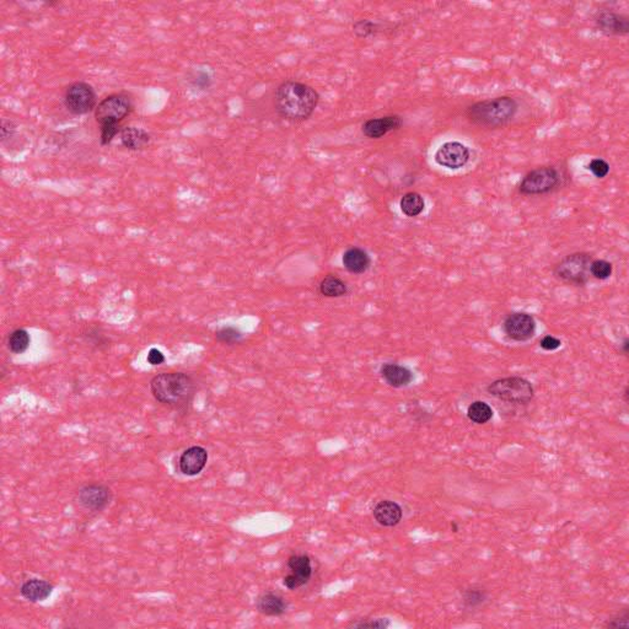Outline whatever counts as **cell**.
<instances>
[{
	"mask_svg": "<svg viewBox=\"0 0 629 629\" xmlns=\"http://www.w3.org/2000/svg\"><path fill=\"white\" fill-rule=\"evenodd\" d=\"M319 101V92L300 81H284L275 90V109L283 120L289 122L298 123L310 118Z\"/></svg>",
	"mask_w": 629,
	"mask_h": 629,
	"instance_id": "cell-1",
	"label": "cell"
},
{
	"mask_svg": "<svg viewBox=\"0 0 629 629\" xmlns=\"http://www.w3.org/2000/svg\"><path fill=\"white\" fill-rule=\"evenodd\" d=\"M155 400L172 408H184L193 400L195 383L186 372H161L150 381Z\"/></svg>",
	"mask_w": 629,
	"mask_h": 629,
	"instance_id": "cell-2",
	"label": "cell"
},
{
	"mask_svg": "<svg viewBox=\"0 0 629 629\" xmlns=\"http://www.w3.org/2000/svg\"><path fill=\"white\" fill-rule=\"evenodd\" d=\"M518 109L519 103L514 98L499 96L471 105L466 109V117L477 126L498 128L514 120Z\"/></svg>",
	"mask_w": 629,
	"mask_h": 629,
	"instance_id": "cell-3",
	"label": "cell"
},
{
	"mask_svg": "<svg viewBox=\"0 0 629 629\" xmlns=\"http://www.w3.org/2000/svg\"><path fill=\"white\" fill-rule=\"evenodd\" d=\"M487 391L499 400L518 405H526L533 398L531 383L519 376L495 380L487 387Z\"/></svg>",
	"mask_w": 629,
	"mask_h": 629,
	"instance_id": "cell-4",
	"label": "cell"
},
{
	"mask_svg": "<svg viewBox=\"0 0 629 629\" xmlns=\"http://www.w3.org/2000/svg\"><path fill=\"white\" fill-rule=\"evenodd\" d=\"M133 111L132 98L127 94H112L107 98H103L95 109V120L98 126L116 125L120 126V122L131 115Z\"/></svg>",
	"mask_w": 629,
	"mask_h": 629,
	"instance_id": "cell-5",
	"label": "cell"
},
{
	"mask_svg": "<svg viewBox=\"0 0 629 629\" xmlns=\"http://www.w3.org/2000/svg\"><path fill=\"white\" fill-rule=\"evenodd\" d=\"M591 262L593 257L589 253H572L563 258L561 262L555 266V277L574 286H584L589 281Z\"/></svg>",
	"mask_w": 629,
	"mask_h": 629,
	"instance_id": "cell-6",
	"label": "cell"
},
{
	"mask_svg": "<svg viewBox=\"0 0 629 629\" xmlns=\"http://www.w3.org/2000/svg\"><path fill=\"white\" fill-rule=\"evenodd\" d=\"M64 106L72 115H87L98 107V95L89 83L75 81L65 90Z\"/></svg>",
	"mask_w": 629,
	"mask_h": 629,
	"instance_id": "cell-7",
	"label": "cell"
},
{
	"mask_svg": "<svg viewBox=\"0 0 629 629\" xmlns=\"http://www.w3.org/2000/svg\"><path fill=\"white\" fill-rule=\"evenodd\" d=\"M561 182V173L553 166H542L522 178L519 191L522 195H540L552 192Z\"/></svg>",
	"mask_w": 629,
	"mask_h": 629,
	"instance_id": "cell-8",
	"label": "cell"
},
{
	"mask_svg": "<svg viewBox=\"0 0 629 629\" xmlns=\"http://www.w3.org/2000/svg\"><path fill=\"white\" fill-rule=\"evenodd\" d=\"M286 566L290 573L283 578V585L286 589L297 590L309 583L312 577L311 558L306 555H294L289 557Z\"/></svg>",
	"mask_w": 629,
	"mask_h": 629,
	"instance_id": "cell-9",
	"label": "cell"
},
{
	"mask_svg": "<svg viewBox=\"0 0 629 629\" xmlns=\"http://www.w3.org/2000/svg\"><path fill=\"white\" fill-rule=\"evenodd\" d=\"M471 153L465 144L460 142H447L435 153V162L450 170L464 167L469 161Z\"/></svg>",
	"mask_w": 629,
	"mask_h": 629,
	"instance_id": "cell-10",
	"label": "cell"
},
{
	"mask_svg": "<svg viewBox=\"0 0 629 629\" xmlns=\"http://www.w3.org/2000/svg\"><path fill=\"white\" fill-rule=\"evenodd\" d=\"M112 493L109 487L103 484H87L78 492V503L89 511L98 513L109 507Z\"/></svg>",
	"mask_w": 629,
	"mask_h": 629,
	"instance_id": "cell-11",
	"label": "cell"
},
{
	"mask_svg": "<svg viewBox=\"0 0 629 629\" xmlns=\"http://www.w3.org/2000/svg\"><path fill=\"white\" fill-rule=\"evenodd\" d=\"M504 331L510 339L516 342H525L533 337L536 331V322L531 314L514 312L504 321Z\"/></svg>",
	"mask_w": 629,
	"mask_h": 629,
	"instance_id": "cell-12",
	"label": "cell"
},
{
	"mask_svg": "<svg viewBox=\"0 0 629 629\" xmlns=\"http://www.w3.org/2000/svg\"><path fill=\"white\" fill-rule=\"evenodd\" d=\"M208 462V451L204 447H191L182 452L178 460V469L184 476L200 475Z\"/></svg>",
	"mask_w": 629,
	"mask_h": 629,
	"instance_id": "cell-13",
	"label": "cell"
},
{
	"mask_svg": "<svg viewBox=\"0 0 629 629\" xmlns=\"http://www.w3.org/2000/svg\"><path fill=\"white\" fill-rule=\"evenodd\" d=\"M403 125V120L401 116L390 115L385 117H379V118H372L366 120L363 125L361 131L364 136L370 139H380L385 137L390 132H394L400 129Z\"/></svg>",
	"mask_w": 629,
	"mask_h": 629,
	"instance_id": "cell-14",
	"label": "cell"
},
{
	"mask_svg": "<svg viewBox=\"0 0 629 629\" xmlns=\"http://www.w3.org/2000/svg\"><path fill=\"white\" fill-rule=\"evenodd\" d=\"M597 29L607 36H626L629 32L628 17L613 12H600L595 17Z\"/></svg>",
	"mask_w": 629,
	"mask_h": 629,
	"instance_id": "cell-15",
	"label": "cell"
},
{
	"mask_svg": "<svg viewBox=\"0 0 629 629\" xmlns=\"http://www.w3.org/2000/svg\"><path fill=\"white\" fill-rule=\"evenodd\" d=\"M375 520L383 527H394L400 524L403 511L398 504L392 500H383L372 510Z\"/></svg>",
	"mask_w": 629,
	"mask_h": 629,
	"instance_id": "cell-16",
	"label": "cell"
},
{
	"mask_svg": "<svg viewBox=\"0 0 629 629\" xmlns=\"http://www.w3.org/2000/svg\"><path fill=\"white\" fill-rule=\"evenodd\" d=\"M381 376L387 385L395 389L406 387L413 381V372L406 366L387 363L381 366Z\"/></svg>",
	"mask_w": 629,
	"mask_h": 629,
	"instance_id": "cell-17",
	"label": "cell"
},
{
	"mask_svg": "<svg viewBox=\"0 0 629 629\" xmlns=\"http://www.w3.org/2000/svg\"><path fill=\"white\" fill-rule=\"evenodd\" d=\"M342 262L344 268L347 269L349 273L363 275L370 268L372 259L367 252L364 251L361 247H350L344 252Z\"/></svg>",
	"mask_w": 629,
	"mask_h": 629,
	"instance_id": "cell-18",
	"label": "cell"
},
{
	"mask_svg": "<svg viewBox=\"0 0 629 629\" xmlns=\"http://www.w3.org/2000/svg\"><path fill=\"white\" fill-rule=\"evenodd\" d=\"M120 144L128 150H142L150 143L151 136L148 131L139 127L127 126L120 132Z\"/></svg>",
	"mask_w": 629,
	"mask_h": 629,
	"instance_id": "cell-19",
	"label": "cell"
},
{
	"mask_svg": "<svg viewBox=\"0 0 629 629\" xmlns=\"http://www.w3.org/2000/svg\"><path fill=\"white\" fill-rule=\"evenodd\" d=\"M257 610L264 616L269 617H278L286 613L288 604L284 597L275 593H266L258 597Z\"/></svg>",
	"mask_w": 629,
	"mask_h": 629,
	"instance_id": "cell-20",
	"label": "cell"
},
{
	"mask_svg": "<svg viewBox=\"0 0 629 629\" xmlns=\"http://www.w3.org/2000/svg\"><path fill=\"white\" fill-rule=\"evenodd\" d=\"M53 591L52 584L41 579H31L23 584L20 594L31 602H41L51 596Z\"/></svg>",
	"mask_w": 629,
	"mask_h": 629,
	"instance_id": "cell-21",
	"label": "cell"
},
{
	"mask_svg": "<svg viewBox=\"0 0 629 629\" xmlns=\"http://www.w3.org/2000/svg\"><path fill=\"white\" fill-rule=\"evenodd\" d=\"M320 292L326 298H341L347 295L348 288L341 278L330 275L321 281Z\"/></svg>",
	"mask_w": 629,
	"mask_h": 629,
	"instance_id": "cell-22",
	"label": "cell"
},
{
	"mask_svg": "<svg viewBox=\"0 0 629 629\" xmlns=\"http://www.w3.org/2000/svg\"><path fill=\"white\" fill-rule=\"evenodd\" d=\"M401 211L407 217H418L424 211V198L417 192H408L401 198Z\"/></svg>",
	"mask_w": 629,
	"mask_h": 629,
	"instance_id": "cell-23",
	"label": "cell"
},
{
	"mask_svg": "<svg viewBox=\"0 0 629 629\" xmlns=\"http://www.w3.org/2000/svg\"><path fill=\"white\" fill-rule=\"evenodd\" d=\"M467 417L471 422L476 424L488 423L493 417L492 407L483 401H476L472 405H469Z\"/></svg>",
	"mask_w": 629,
	"mask_h": 629,
	"instance_id": "cell-24",
	"label": "cell"
},
{
	"mask_svg": "<svg viewBox=\"0 0 629 629\" xmlns=\"http://www.w3.org/2000/svg\"><path fill=\"white\" fill-rule=\"evenodd\" d=\"M31 343L29 332L23 328H19L12 331L8 338V347L10 352L14 354H23L25 353Z\"/></svg>",
	"mask_w": 629,
	"mask_h": 629,
	"instance_id": "cell-25",
	"label": "cell"
},
{
	"mask_svg": "<svg viewBox=\"0 0 629 629\" xmlns=\"http://www.w3.org/2000/svg\"><path fill=\"white\" fill-rule=\"evenodd\" d=\"M215 337L217 342L226 344V345H235L242 342L244 334L242 332L234 326H223L215 332Z\"/></svg>",
	"mask_w": 629,
	"mask_h": 629,
	"instance_id": "cell-26",
	"label": "cell"
},
{
	"mask_svg": "<svg viewBox=\"0 0 629 629\" xmlns=\"http://www.w3.org/2000/svg\"><path fill=\"white\" fill-rule=\"evenodd\" d=\"M612 264L605 259H595L591 262L590 266V275H593L595 279L599 281H605L608 279L612 275Z\"/></svg>",
	"mask_w": 629,
	"mask_h": 629,
	"instance_id": "cell-27",
	"label": "cell"
},
{
	"mask_svg": "<svg viewBox=\"0 0 629 629\" xmlns=\"http://www.w3.org/2000/svg\"><path fill=\"white\" fill-rule=\"evenodd\" d=\"M486 590H483L482 588L472 586V588H469V589L465 591L464 604L465 606L469 607V608H475V607L480 606L486 601Z\"/></svg>",
	"mask_w": 629,
	"mask_h": 629,
	"instance_id": "cell-28",
	"label": "cell"
},
{
	"mask_svg": "<svg viewBox=\"0 0 629 629\" xmlns=\"http://www.w3.org/2000/svg\"><path fill=\"white\" fill-rule=\"evenodd\" d=\"M588 170H589L596 178H605L608 172H610V165L606 160L601 159V158H596V159H593L590 161L589 165H588Z\"/></svg>",
	"mask_w": 629,
	"mask_h": 629,
	"instance_id": "cell-29",
	"label": "cell"
},
{
	"mask_svg": "<svg viewBox=\"0 0 629 629\" xmlns=\"http://www.w3.org/2000/svg\"><path fill=\"white\" fill-rule=\"evenodd\" d=\"M120 126L116 125H105L100 126V143L101 145H109L117 134H120Z\"/></svg>",
	"mask_w": 629,
	"mask_h": 629,
	"instance_id": "cell-30",
	"label": "cell"
},
{
	"mask_svg": "<svg viewBox=\"0 0 629 629\" xmlns=\"http://www.w3.org/2000/svg\"><path fill=\"white\" fill-rule=\"evenodd\" d=\"M376 25L369 20H361L354 25V32L359 37H369L375 34Z\"/></svg>",
	"mask_w": 629,
	"mask_h": 629,
	"instance_id": "cell-31",
	"label": "cell"
},
{
	"mask_svg": "<svg viewBox=\"0 0 629 629\" xmlns=\"http://www.w3.org/2000/svg\"><path fill=\"white\" fill-rule=\"evenodd\" d=\"M390 626H391V623H390L387 618H376V619L367 621V622H356V623L352 624V627H354V628L385 629L390 627Z\"/></svg>",
	"mask_w": 629,
	"mask_h": 629,
	"instance_id": "cell-32",
	"label": "cell"
},
{
	"mask_svg": "<svg viewBox=\"0 0 629 629\" xmlns=\"http://www.w3.org/2000/svg\"><path fill=\"white\" fill-rule=\"evenodd\" d=\"M17 133V125L12 120H1V142L12 139Z\"/></svg>",
	"mask_w": 629,
	"mask_h": 629,
	"instance_id": "cell-33",
	"label": "cell"
},
{
	"mask_svg": "<svg viewBox=\"0 0 629 629\" xmlns=\"http://www.w3.org/2000/svg\"><path fill=\"white\" fill-rule=\"evenodd\" d=\"M211 84H212V79L206 72H198L193 76V85L200 87L202 90L206 89V87H209Z\"/></svg>",
	"mask_w": 629,
	"mask_h": 629,
	"instance_id": "cell-34",
	"label": "cell"
},
{
	"mask_svg": "<svg viewBox=\"0 0 629 629\" xmlns=\"http://www.w3.org/2000/svg\"><path fill=\"white\" fill-rule=\"evenodd\" d=\"M540 345H541V348L544 349V350L552 352V350L559 348L562 345V342L561 339L553 337V336H546V337L540 342Z\"/></svg>",
	"mask_w": 629,
	"mask_h": 629,
	"instance_id": "cell-35",
	"label": "cell"
},
{
	"mask_svg": "<svg viewBox=\"0 0 629 629\" xmlns=\"http://www.w3.org/2000/svg\"><path fill=\"white\" fill-rule=\"evenodd\" d=\"M147 361H148L150 365H160L165 361V355L162 354V352L159 349L151 348L149 350V353H148V356H147Z\"/></svg>",
	"mask_w": 629,
	"mask_h": 629,
	"instance_id": "cell-36",
	"label": "cell"
},
{
	"mask_svg": "<svg viewBox=\"0 0 629 629\" xmlns=\"http://www.w3.org/2000/svg\"><path fill=\"white\" fill-rule=\"evenodd\" d=\"M628 612H626L624 615H621L619 617L615 618L611 622H608L607 627H612V628H628Z\"/></svg>",
	"mask_w": 629,
	"mask_h": 629,
	"instance_id": "cell-37",
	"label": "cell"
},
{
	"mask_svg": "<svg viewBox=\"0 0 629 629\" xmlns=\"http://www.w3.org/2000/svg\"><path fill=\"white\" fill-rule=\"evenodd\" d=\"M623 352L624 354H627V353H628V339H624Z\"/></svg>",
	"mask_w": 629,
	"mask_h": 629,
	"instance_id": "cell-38",
	"label": "cell"
},
{
	"mask_svg": "<svg viewBox=\"0 0 629 629\" xmlns=\"http://www.w3.org/2000/svg\"><path fill=\"white\" fill-rule=\"evenodd\" d=\"M624 396H626V402H628V387L624 390Z\"/></svg>",
	"mask_w": 629,
	"mask_h": 629,
	"instance_id": "cell-39",
	"label": "cell"
},
{
	"mask_svg": "<svg viewBox=\"0 0 629 629\" xmlns=\"http://www.w3.org/2000/svg\"><path fill=\"white\" fill-rule=\"evenodd\" d=\"M451 529L454 530V532H458V526H456V524H455V522H452Z\"/></svg>",
	"mask_w": 629,
	"mask_h": 629,
	"instance_id": "cell-40",
	"label": "cell"
}]
</instances>
